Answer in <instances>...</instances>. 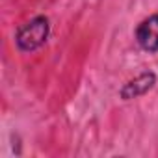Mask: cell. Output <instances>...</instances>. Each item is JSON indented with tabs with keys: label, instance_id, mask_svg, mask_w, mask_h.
I'll return each instance as SVG.
<instances>
[{
	"label": "cell",
	"instance_id": "obj_1",
	"mask_svg": "<svg viewBox=\"0 0 158 158\" xmlns=\"http://www.w3.org/2000/svg\"><path fill=\"white\" fill-rule=\"evenodd\" d=\"M47 37H48V19L47 17H35L19 28L15 41H17L21 50L30 52V50L39 48L47 41Z\"/></svg>",
	"mask_w": 158,
	"mask_h": 158
},
{
	"label": "cell",
	"instance_id": "obj_2",
	"mask_svg": "<svg viewBox=\"0 0 158 158\" xmlns=\"http://www.w3.org/2000/svg\"><path fill=\"white\" fill-rule=\"evenodd\" d=\"M136 41L147 52L158 50V13L147 17L136 28Z\"/></svg>",
	"mask_w": 158,
	"mask_h": 158
}]
</instances>
